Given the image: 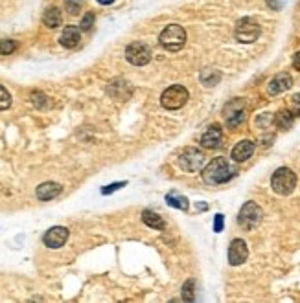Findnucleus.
I'll list each match as a JSON object with an SVG mask.
<instances>
[{"mask_svg": "<svg viewBox=\"0 0 300 303\" xmlns=\"http://www.w3.org/2000/svg\"><path fill=\"white\" fill-rule=\"evenodd\" d=\"M236 177V167L228 164L227 158H214L206 167L203 169V180L210 186H218V184L228 182L230 178Z\"/></svg>", "mask_w": 300, "mask_h": 303, "instance_id": "1", "label": "nucleus"}, {"mask_svg": "<svg viewBox=\"0 0 300 303\" xmlns=\"http://www.w3.org/2000/svg\"><path fill=\"white\" fill-rule=\"evenodd\" d=\"M271 188L276 195L287 197L295 191L296 188V175L295 171H291L289 167H280L276 169L271 177Z\"/></svg>", "mask_w": 300, "mask_h": 303, "instance_id": "2", "label": "nucleus"}, {"mask_svg": "<svg viewBox=\"0 0 300 303\" xmlns=\"http://www.w3.org/2000/svg\"><path fill=\"white\" fill-rule=\"evenodd\" d=\"M160 46L168 52H179L183 50V46L186 44V31L183 26L179 24H170L162 29V33L159 37Z\"/></svg>", "mask_w": 300, "mask_h": 303, "instance_id": "3", "label": "nucleus"}, {"mask_svg": "<svg viewBox=\"0 0 300 303\" xmlns=\"http://www.w3.org/2000/svg\"><path fill=\"white\" fill-rule=\"evenodd\" d=\"M190 99V92L186 90V87L183 85H171L168 87L162 96H160V105L168 109V111H177V109H183Z\"/></svg>", "mask_w": 300, "mask_h": 303, "instance_id": "4", "label": "nucleus"}, {"mask_svg": "<svg viewBox=\"0 0 300 303\" xmlns=\"http://www.w3.org/2000/svg\"><path fill=\"white\" fill-rule=\"evenodd\" d=\"M261 217H263V212L256 202H245L237 213V224L243 230H254L261 222Z\"/></svg>", "mask_w": 300, "mask_h": 303, "instance_id": "5", "label": "nucleus"}, {"mask_svg": "<svg viewBox=\"0 0 300 303\" xmlns=\"http://www.w3.org/2000/svg\"><path fill=\"white\" fill-rule=\"evenodd\" d=\"M260 24L256 20L251 19V17H245V19H239L236 22V39L243 44H251L254 43L258 37H260Z\"/></svg>", "mask_w": 300, "mask_h": 303, "instance_id": "6", "label": "nucleus"}, {"mask_svg": "<svg viewBox=\"0 0 300 303\" xmlns=\"http://www.w3.org/2000/svg\"><path fill=\"white\" fill-rule=\"evenodd\" d=\"M179 165L186 173H197L204 167V154L195 147H188L179 156Z\"/></svg>", "mask_w": 300, "mask_h": 303, "instance_id": "7", "label": "nucleus"}, {"mask_svg": "<svg viewBox=\"0 0 300 303\" xmlns=\"http://www.w3.org/2000/svg\"><path fill=\"white\" fill-rule=\"evenodd\" d=\"M223 114H225V121H227V125L230 129L242 125L243 121H245V118H247V114H245V103H243L242 97H236V99L230 101L225 107Z\"/></svg>", "mask_w": 300, "mask_h": 303, "instance_id": "8", "label": "nucleus"}, {"mask_svg": "<svg viewBox=\"0 0 300 303\" xmlns=\"http://www.w3.org/2000/svg\"><path fill=\"white\" fill-rule=\"evenodd\" d=\"M126 59L135 66H144L151 61V50L144 43H131L126 48Z\"/></svg>", "mask_w": 300, "mask_h": 303, "instance_id": "9", "label": "nucleus"}, {"mask_svg": "<svg viewBox=\"0 0 300 303\" xmlns=\"http://www.w3.org/2000/svg\"><path fill=\"white\" fill-rule=\"evenodd\" d=\"M249 257V248L247 243L243 239H234L228 246V263L232 266H239L243 265Z\"/></svg>", "mask_w": 300, "mask_h": 303, "instance_id": "10", "label": "nucleus"}, {"mask_svg": "<svg viewBox=\"0 0 300 303\" xmlns=\"http://www.w3.org/2000/svg\"><path fill=\"white\" fill-rule=\"evenodd\" d=\"M68 239V230L65 226H53L50 228L46 233H44L43 237V243L48 248H53V250H57V248H61V246L67 243Z\"/></svg>", "mask_w": 300, "mask_h": 303, "instance_id": "11", "label": "nucleus"}, {"mask_svg": "<svg viewBox=\"0 0 300 303\" xmlns=\"http://www.w3.org/2000/svg\"><path fill=\"white\" fill-rule=\"evenodd\" d=\"M291 87H293V77H291L289 74L282 72V74H276L271 81H269L267 92H269L271 96H278V94H282V92L289 90Z\"/></svg>", "mask_w": 300, "mask_h": 303, "instance_id": "12", "label": "nucleus"}, {"mask_svg": "<svg viewBox=\"0 0 300 303\" xmlns=\"http://www.w3.org/2000/svg\"><path fill=\"white\" fill-rule=\"evenodd\" d=\"M221 142H223V130L218 123L210 125L206 129V132L201 136V145H203L204 149H218V147H221Z\"/></svg>", "mask_w": 300, "mask_h": 303, "instance_id": "13", "label": "nucleus"}, {"mask_svg": "<svg viewBox=\"0 0 300 303\" xmlns=\"http://www.w3.org/2000/svg\"><path fill=\"white\" fill-rule=\"evenodd\" d=\"M252 153H254V142H251V140H242V142H237V144L234 145L230 156H232L234 162L239 164V162H245V160L251 158Z\"/></svg>", "mask_w": 300, "mask_h": 303, "instance_id": "14", "label": "nucleus"}, {"mask_svg": "<svg viewBox=\"0 0 300 303\" xmlns=\"http://www.w3.org/2000/svg\"><path fill=\"white\" fill-rule=\"evenodd\" d=\"M79 41H81V28L78 26H67L59 37V43L63 44L65 48H76Z\"/></svg>", "mask_w": 300, "mask_h": 303, "instance_id": "15", "label": "nucleus"}, {"mask_svg": "<svg viewBox=\"0 0 300 303\" xmlns=\"http://www.w3.org/2000/svg\"><path fill=\"white\" fill-rule=\"evenodd\" d=\"M61 191H63L61 184H57V182H44V184H41L39 188H37V198H39V200H52V198L57 197Z\"/></svg>", "mask_w": 300, "mask_h": 303, "instance_id": "16", "label": "nucleus"}, {"mask_svg": "<svg viewBox=\"0 0 300 303\" xmlns=\"http://www.w3.org/2000/svg\"><path fill=\"white\" fill-rule=\"evenodd\" d=\"M109 94H111L114 99H127V96L131 94L129 90V83H126L124 79H114V81H111V85H109Z\"/></svg>", "mask_w": 300, "mask_h": 303, "instance_id": "17", "label": "nucleus"}, {"mask_svg": "<svg viewBox=\"0 0 300 303\" xmlns=\"http://www.w3.org/2000/svg\"><path fill=\"white\" fill-rule=\"evenodd\" d=\"M43 22H44V26H48V28H52V29L59 28V26H61V22H63V17H61V11H59V8L52 6V8H48V10L44 11Z\"/></svg>", "mask_w": 300, "mask_h": 303, "instance_id": "18", "label": "nucleus"}, {"mask_svg": "<svg viewBox=\"0 0 300 303\" xmlns=\"http://www.w3.org/2000/svg\"><path fill=\"white\" fill-rule=\"evenodd\" d=\"M142 221H144V224L153 228V230H162V228L166 226L164 219L157 212H151V210H144V212H142Z\"/></svg>", "mask_w": 300, "mask_h": 303, "instance_id": "19", "label": "nucleus"}, {"mask_svg": "<svg viewBox=\"0 0 300 303\" xmlns=\"http://www.w3.org/2000/svg\"><path fill=\"white\" fill-rule=\"evenodd\" d=\"M219 81H221V72L216 70V68H204L201 72V83L206 85V87H214Z\"/></svg>", "mask_w": 300, "mask_h": 303, "instance_id": "20", "label": "nucleus"}, {"mask_svg": "<svg viewBox=\"0 0 300 303\" xmlns=\"http://www.w3.org/2000/svg\"><path fill=\"white\" fill-rule=\"evenodd\" d=\"M166 202H168L171 208H177V210H183V212L188 210V198L179 195V193H175V191L166 195Z\"/></svg>", "mask_w": 300, "mask_h": 303, "instance_id": "21", "label": "nucleus"}, {"mask_svg": "<svg viewBox=\"0 0 300 303\" xmlns=\"http://www.w3.org/2000/svg\"><path fill=\"white\" fill-rule=\"evenodd\" d=\"M293 118H295V116L291 114V111L287 109V111L278 112L276 118H275V121H276V125L280 127L282 130H287V129H291V125H293Z\"/></svg>", "mask_w": 300, "mask_h": 303, "instance_id": "22", "label": "nucleus"}, {"mask_svg": "<svg viewBox=\"0 0 300 303\" xmlns=\"http://www.w3.org/2000/svg\"><path fill=\"white\" fill-rule=\"evenodd\" d=\"M32 103H34L37 109H48V107H52L50 97L44 96L43 92H34V94H32Z\"/></svg>", "mask_w": 300, "mask_h": 303, "instance_id": "23", "label": "nucleus"}, {"mask_svg": "<svg viewBox=\"0 0 300 303\" xmlns=\"http://www.w3.org/2000/svg\"><path fill=\"white\" fill-rule=\"evenodd\" d=\"M183 299H186V301H194L195 299V281L194 279H188V281L183 285Z\"/></svg>", "mask_w": 300, "mask_h": 303, "instance_id": "24", "label": "nucleus"}, {"mask_svg": "<svg viewBox=\"0 0 300 303\" xmlns=\"http://www.w3.org/2000/svg\"><path fill=\"white\" fill-rule=\"evenodd\" d=\"M17 50V43L13 39H2L0 41V55H11Z\"/></svg>", "mask_w": 300, "mask_h": 303, "instance_id": "25", "label": "nucleus"}, {"mask_svg": "<svg viewBox=\"0 0 300 303\" xmlns=\"http://www.w3.org/2000/svg\"><path fill=\"white\" fill-rule=\"evenodd\" d=\"M11 107V94L0 85V111H6Z\"/></svg>", "mask_w": 300, "mask_h": 303, "instance_id": "26", "label": "nucleus"}, {"mask_svg": "<svg viewBox=\"0 0 300 303\" xmlns=\"http://www.w3.org/2000/svg\"><path fill=\"white\" fill-rule=\"evenodd\" d=\"M287 107H289V111L293 116H300V92L298 94H295V96L289 97V103H287Z\"/></svg>", "mask_w": 300, "mask_h": 303, "instance_id": "27", "label": "nucleus"}, {"mask_svg": "<svg viewBox=\"0 0 300 303\" xmlns=\"http://www.w3.org/2000/svg\"><path fill=\"white\" fill-rule=\"evenodd\" d=\"M92 26H94V13H87L81 19V24H79V28H81L83 31H88Z\"/></svg>", "mask_w": 300, "mask_h": 303, "instance_id": "28", "label": "nucleus"}, {"mask_svg": "<svg viewBox=\"0 0 300 303\" xmlns=\"http://www.w3.org/2000/svg\"><path fill=\"white\" fill-rule=\"evenodd\" d=\"M126 186V182H114V184H109V186H105V188H102V195H109V193L112 191H118L120 188H124Z\"/></svg>", "mask_w": 300, "mask_h": 303, "instance_id": "29", "label": "nucleus"}, {"mask_svg": "<svg viewBox=\"0 0 300 303\" xmlns=\"http://www.w3.org/2000/svg\"><path fill=\"white\" fill-rule=\"evenodd\" d=\"M223 226H225V217H223L221 213H218L216 219H214V231L219 233V231H223Z\"/></svg>", "mask_w": 300, "mask_h": 303, "instance_id": "30", "label": "nucleus"}, {"mask_svg": "<svg viewBox=\"0 0 300 303\" xmlns=\"http://www.w3.org/2000/svg\"><path fill=\"white\" fill-rule=\"evenodd\" d=\"M271 121H273V116L269 114V112H265V114H261V116H258V120H256V125L258 127H261V125H271Z\"/></svg>", "mask_w": 300, "mask_h": 303, "instance_id": "31", "label": "nucleus"}, {"mask_svg": "<svg viewBox=\"0 0 300 303\" xmlns=\"http://www.w3.org/2000/svg\"><path fill=\"white\" fill-rule=\"evenodd\" d=\"M293 66H295L296 70H300V50L295 53V59H293Z\"/></svg>", "mask_w": 300, "mask_h": 303, "instance_id": "32", "label": "nucleus"}, {"mask_svg": "<svg viewBox=\"0 0 300 303\" xmlns=\"http://www.w3.org/2000/svg\"><path fill=\"white\" fill-rule=\"evenodd\" d=\"M67 8H68V10H70V13H72V15H76V13H78V11H79L78 6H74L72 2H67Z\"/></svg>", "mask_w": 300, "mask_h": 303, "instance_id": "33", "label": "nucleus"}, {"mask_svg": "<svg viewBox=\"0 0 300 303\" xmlns=\"http://www.w3.org/2000/svg\"><path fill=\"white\" fill-rule=\"evenodd\" d=\"M98 2H100V4H103V6H107V4H112L114 0H98Z\"/></svg>", "mask_w": 300, "mask_h": 303, "instance_id": "34", "label": "nucleus"}]
</instances>
